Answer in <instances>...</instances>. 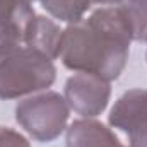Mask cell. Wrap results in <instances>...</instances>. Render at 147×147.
I'll return each mask as SVG.
<instances>
[{
  "mask_svg": "<svg viewBox=\"0 0 147 147\" xmlns=\"http://www.w3.org/2000/svg\"><path fill=\"white\" fill-rule=\"evenodd\" d=\"M130 147H147V115L140 118V121L127 134Z\"/></svg>",
  "mask_w": 147,
  "mask_h": 147,
  "instance_id": "7c38bea8",
  "label": "cell"
},
{
  "mask_svg": "<svg viewBox=\"0 0 147 147\" xmlns=\"http://www.w3.org/2000/svg\"><path fill=\"white\" fill-rule=\"evenodd\" d=\"M70 108L63 96L53 91L41 92L16 106L17 123L39 142H51L67 128Z\"/></svg>",
  "mask_w": 147,
  "mask_h": 147,
  "instance_id": "3957f363",
  "label": "cell"
},
{
  "mask_svg": "<svg viewBox=\"0 0 147 147\" xmlns=\"http://www.w3.org/2000/svg\"><path fill=\"white\" fill-rule=\"evenodd\" d=\"M62 33L63 31L51 19L43 17V16H34L26 28L24 45L48 57L50 60H55L58 58Z\"/></svg>",
  "mask_w": 147,
  "mask_h": 147,
  "instance_id": "8992f818",
  "label": "cell"
},
{
  "mask_svg": "<svg viewBox=\"0 0 147 147\" xmlns=\"http://www.w3.org/2000/svg\"><path fill=\"white\" fill-rule=\"evenodd\" d=\"M57 69L53 60L26 45L0 51V99H16L50 87Z\"/></svg>",
  "mask_w": 147,
  "mask_h": 147,
  "instance_id": "7a4b0ae2",
  "label": "cell"
},
{
  "mask_svg": "<svg viewBox=\"0 0 147 147\" xmlns=\"http://www.w3.org/2000/svg\"><path fill=\"white\" fill-rule=\"evenodd\" d=\"M67 147H125L110 128L96 120L82 118L67 128Z\"/></svg>",
  "mask_w": 147,
  "mask_h": 147,
  "instance_id": "5b68a950",
  "label": "cell"
},
{
  "mask_svg": "<svg viewBox=\"0 0 147 147\" xmlns=\"http://www.w3.org/2000/svg\"><path fill=\"white\" fill-rule=\"evenodd\" d=\"M0 147H31L28 139L24 135H21L19 132L7 128V127H0Z\"/></svg>",
  "mask_w": 147,
  "mask_h": 147,
  "instance_id": "8fae6325",
  "label": "cell"
},
{
  "mask_svg": "<svg viewBox=\"0 0 147 147\" xmlns=\"http://www.w3.org/2000/svg\"><path fill=\"white\" fill-rule=\"evenodd\" d=\"M123 0H91V3H101V5H120Z\"/></svg>",
  "mask_w": 147,
  "mask_h": 147,
  "instance_id": "4fadbf2b",
  "label": "cell"
},
{
  "mask_svg": "<svg viewBox=\"0 0 147 147\" xmlns=\"http://www.w3.org/2000/svg\"><path fill=\"white\" fill-rule=\"evenodd\" d=\"M41 7L63 22H79L91 7V0H39Z\"/></svg>",
  "mask_w": 147,
  "mask_h": 147,
  "instance_id": "9c48e42d",
  "label": "cell"
},
{
  "mask_svg": "<svg viewBox=\"0 0 147 147\" xmlns=\"http://www.w3.org/2000/svg\"><path fill=\"white\" fill-rule=\"evenodd\" d=\"M121 10L130 21L134 39L140 41L147 36V0H123L120 3Z\"/></svg>",
  "mask_w": 147,
  "mask_h": 147,
  "instance_id": "30bf717a",
  "label": "cell"
},
{
  "mask_svg": "<svg viewBox=\"0 0 147 147\" xmlns=\"http://www.w3.org/2000/svg\"><path fill=\"white\" fill-rule=\"evenodd\" d=\"M34 0H0V26L21 36L24 43V33L29 21L36 16L31 7Z\"/></svg>",
  "mask_w": 147,
  "mask_h": 147,
  "instance_id": "ba28073f",
  "label": "cell"
},
{
  "mask_svg": "<svg viewBox=\"0 0 147 147\" xmlns=\"http://www.w3.org/2000/svg\"><path fill=\"white\" fill-rule=\"evenodd\" d=\"M146 41H147V36H146Z\"/></svg>",
  "mask_w": 147,
  "mask_h": 147,
  "instance_id": "5bb4252c",
  "label": "cell"
},
{
  "mask_svg": "<svg viewBox=\"0 0 147 147\" xmlns=\"http://www.w3.org/2000/svg\"><path fill=\"white\" fill-rule=\"evenodd\" d=\"M110 94V80H105L94 74L79 72L69 77L63 98L69 108L82 118H94L106 110Z\"/></svg>",
  "mask_w": 147,
  "mask_h": 147,
  "instance_id": "277c9868",
  "label": "cell"
},
{
  "mask_svg": "<svg viewBox=\"0 0 147 147\" xmlns=\"http://www.w3.org/2000/svg\"><path fill=\"white\" fill-rule=\"evenodd\" d=\"M132 41L134 31L121 7H101L63 29L58 58L69 70L113 80L127 65Z\"/></svg>",
  "mask_w": 147,
  "mask_h": 147,
  "instance_id": "6da1fadb",
  "label": "cell"
},
{
  "mask_svg": "<svg viewBox=\"0 0 147 147\" xmlns=\"http://www.w3.org/2000/svg\"><path fill=\"white\" fill-rule=\"evenodd\" d=\"M147 115V89H132L127 91L111 108L110 125L128 134L142 116Z\"/></svg>",
  "mask_w": 147,
  "mask_h": 147,
  "instance_id": "52a82bcc",
  "label": "cell"
}]
</instances>
